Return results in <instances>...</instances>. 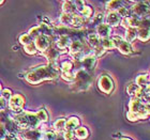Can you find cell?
<instances>
[{
    "label": "cell",
    "mask_w": 150,
    "mask_h": 140,
    "mask_svg": "<svg viewBox=\"0 0 150 140\" xmlns=\"http://www.w3.org/2000/svg\"><path fill=\"white\" fill-rule=\"evenodd\" d=\"M136 33H137V29L135 28H129L127 29V32H125V40L128 43L131 44V42L136 39Z\"/></svg>",
    "instance_id": "cell-26"
},
{
    "label": "cell",
    "mask_w": 150,
    "mask_h": 140,
    "mask_svg": "<svg viewBox=\"0 0 150 140\" xmlns=\"http://www.w3.org/2000/svg\"><path fill=\"white\" fill-rule=\"evenodd\" d=\"M85 23V18L83 16H79V15H74L72 16V23H71V25L74 27V28H78V27H81V25H84Z\"/></svg>",
    "instance_id": "cell-29"
},
{
    "label": "cell",
    "mask_w": 150,
    "mask_h": 140,
    "mask_svg": "<svg viewBox=\"0 0 150 140\" xmlns=\"http://www.w3.org/2000/svg\"><path fill=\"white\" fill-rule=\"evenodd\" d=\"M120 140H132L131 138H128V137H123V138H121Z\"/></svg>",
    "instance_id": "cell-51"
},
{
    "label": "cell",
    "mask_w": 150,
    "mask_h": 140,
    "mask_svg": "<svg viewBox=\"0 0 150 140\" xmlns=\"http://www.w3.org/2000/svg\"><path fill=\"white\" fill-rule=\"evenodd\" d=\"M141 88H138L136 84L133 82V84H130L127 87V93L129 94V95H131V96H133L134 97L135 95H136V93L138 92V90H139Z\"/></svg>",
    "instance_id": "cell-33"
},
{
    "label": "cell",
    "mask_w": 150,
    "mask_h": 140,
    "mask_svg": "<svg viewBox=\"0 0 150 140\" xmlns=\"http://www.w3.org/2000/svg\"><path fill=\"white\" fill-rule=\"evenodd\" d=\"M12 95H13L12 91L10 90V89H3V90L1 91V96H2L3 98H6V100H9Z\"/></svg>",
    "instance_id": "cell-46"
},
{
    "label": "cell",
    "mask_w": 150,
    "mask_h": 140,
    "mask_svg": "<svg viewBox=\"0 0 150 140\" xmlns=\"http://www.w3.org/2000/svg\"><path fill=\"white\" fill-rule=\"evenodd\" d=\"M72 16L71 14H67V13H62V15L60 16L59 18V22L61 24V26H64L67 27L68 25H71V23H72Z\"/></svg>",
    "instance_id": "cell-30"
},
{
    "label": "cell",
    "mask_w": 150,
    "mask_h": 140,
    "mask_svg": "<svg viewBox=\"0 0 150 140\" xmlns=\"http://www.w3.org/2000/svg\"><path fill=\"white\" fill-rule=\"evenodd\" d=\"M62 9H63V13L74 15L75 11H76L74 6V1H64L62 4Z\"/></svg>",
    "instance_id": "cell-24"
},
{
    "label": "cell",
    "mask_w": 150,
    "mask_h": 140,
    "mask_svg": "<svg viewBox=\"0 0 150 140\" xmlns=\"http://www.w3.org/2000/svg\"><path fill=\"white\" fill-rule=\"evenodd\" d=\"M19 137L23 140H42L43 133L40 129H24L19 132Z\"/></svg>",
    "instance_id": "cell-10"
},
{
    "label": "cell",
    "mask_w": 150,
    "mask_h": 140,
    "mask_svg": "<svg viewBox=\"0 0 150 140\" xmlns=\"http://www.w3.org/2000/svg\"><path fill=\"white\" fill-rule=\"evenodd\" d=\"M149 115V111H143V112H130L127 113V119L129 121H138V120H144Z\"/></svg>",
    "instance_id": "cell-19"
},
{
    "label": "cell",
    "mask_w": 150,
    "mask_h": 140,
    "mask_svg": "<svg viewBox=\"0 0 150 140\" xmlns=\"http://www.w3.org/2000/svg\"><path fill=\"white\" fill-rule=\"evenodd\" d=\"M3 3V0H0V4H2Z\"/></svg>",
    "instance_id": "cell-53"
},
{
    "label": "cell",
    "mask_w": 150,
    "mask_h": 140,
    "mask_svg": "<svg viewBox=\"0 0 150 140\" xmlns=\"http://www.w3.org/2000/svg\"><path fill=\"white\" fill-rule=\"evenodd\" d=\"M91 82H92V77L90 76L89 73H87L84 70H76L74 73V80H73V90L76 91H83L87 90L90 87Z\"/></svg>",
    "instance_id": "cell-3"
},
{
    "label": "cell",
    "mask_w": 150,
    "mask_h": 140,
    "mask_svg": "<svg viewBox=\"0 0 150 140\" xmlns=\"http://www.w3.org/2000/svg\"><path fill=\"white\" fill-rule=\"evenodd\" d=\"M131 11L133 12L134 16L138 18H143L146 17L149 14V2L145 1V2H137L132 6Z\"/></svg>",
    "instance_id": "cell-6"
},
{
    "label": "cell",
    "mask_w": 150,
    "mask_h": 140,
    "mask_svg": "<svg viewBox=\"0 0 150 140\" xmlns=\"http://www.w3.org/2000/svg\"><path fill=\"white\" fill-rule=\"evenodd\" d=\"M53 41H54L53 37L41 34L40 37H38L37 39L33 41V43H35L37 50H40L41 53H43V51H45L50 45H53Z\"/></svg>",
    "instance_id": "cell-8"
},
{
    "label": "cell",
    "mask_w": 150,
    "mask_h": 140,
    "mask_svg": "<svg viewBox=\"0 0 150 140\" xmlns=\"http://www.w3.org/2000/svg\"><path fill=\"white\" fill-rule=\"evenodd\" d=\"M6 127H4V123H3V118L0 117V140H2L3 138L6 136Z\"/></svg>",
    "instance_id": "cell-43"
},
{
    "label": "cell",
    "mask_w": 150,
    "mask_h": 140,
    "mask_svg": "<svg viewBox=\"0 0 150 140\" xmlns=\"http://www.w3.org/2000/svg\"><path fill=\"white\" fill-rule=\"evenodd\" d=\"M104 53H105V49H104L101 45H99V46L94 47V48H93V53H92V55H93L96 58H99V57L103 56Z\"/></svg>",
    "instance_id": "cell-41"
},
{
    "label": "cell",
    "mask_w": 150,
    "mask_h": 140,
    "mask_svg": "<svg viewBox=\"0 0 150 140\" xmlns=\"http://www.w3.org/2000/svg\"><path fill=\"white\" fill-rule=\"evenodd\" d=\"M73 62L72 61H63L61 63V71H62L63 74H70V73H73Z\"/></svg>",
    "instance_id": "cell-28"
},
{
    "label": "cell",
    "mask_w": 150,
    "mask_h": 140,
    "mask_svg": "<svg viewBox=\"0 0 150 140\" xmlns=\"http://www.w3.org/2000/svg\"><path fill=\"white\" fill-rule=\"evenodd\" d=\"M106 22L110 27H116V26L120 25L121 17L118 15L117 12H110L106 16Z\"/></svg>",
    "instance_id": "cell-16"
},
{
    "label": "cell",
    "mask_w": 150,
    "mask_h": 140,
    "mask_svg": "<svg viewBox=\"0 0 150 140\" xmlns=\"http://www.w3.org/2000/svg\"><path fill=\"white\" fill-rule=\"evenodd\" d=\"M81 121L77 117H71L68 120H66V125H64V131L74 132L77 127H79Z\"/></svg>",
    "instance_id": "cell-15"
},
{
    "label": "cell",
    "mask_w": 150,
    "mask_h": 140,
    "mask_svg": "<svg viewBox=\"0 0 150 140\" xmlns=\"http://www.w3.org/2000/svg\"><path fill=\"white\" fill-rule=\"evenodd\" d=\"M69 48H70V53H71V55L83 53L85 56H87L84 49H88V48H87V46H86V44L81 40H73L72 42H71V44H70Z\"/></svg>",
    "instance_id": "cell-12"
},
{
    "label": "cell",
    "mask_w": 150,
    "mask_h": 140,
    "mask_svg": "<svg viewBox=\"0 0 150 140\" xmlns=\"http://www.w3.org/2000/svg\"><path fill=\"white\" fill-rule=\"evenodd\" d=\"M2 140H16L15 136H12V135H6V137L3 138Z\"/></svg>",
    "instance_id": "cell-49"
},
{
    "label": "cell",
    "mask_w": 150,
    "mask_h": 140,
    "mask_svg": "<svg viewBox=\"0 0 150 140\" xmlns=\"http://www.w3.org/2000/svg\"><path fill=\"white\" fill-rule=\"evenodd\" d=\"M1 91H2V88H1V84H0V94H1Z\"/></svg>",
    "instance_id": "cell-52"
},
{
    "label": "cell",
    "mask_w": 150,
    "mask_h": 140,
    "mask_svg": "<svg viewBox=\"0 0 150 140\" xmlns=\"http://www.w3.org/2000/svg\"><path fill=\"white\" fill-rule=\"evenodd\" d=\"M32 42H33V40H32L31 37H29L27 33H24V34H22L21 37H19V43L22 44V45H24V46L32 43Z\"/></svg>",
    "instance_id": "cell-37"
},
{
    "label": "cell",
    "mask_w": 150,
    "mask_h": 140,
    "mask_svg": "<svg viewBox=\"0 0 150 140\" xmlns=\"http://www.w3.org/2000/svg\"><path fill=\"white\" fill-rule=\"evenodd\" d=\"M57 134L53 131H47L45 132L42 136V140H56Z\"/></svg>",
    "instance_id": "cell-39"
},
{
    "label": "cell",
    "mask_w": 150,
    "mask_h": 140,
    "mask_svg": "<svg viewBox=\"0 0 150 140\" xmlns=\"http://www.w3.org/2000/svg\"><path fill=\"white\" fill-rule=\"evenodd\" d=\"M3 118V123H4V127H6V134L8 135H18L21 132V128L18 127V125L16 124V122L10 117H2Z\"/></svg>",
    "instance_id": "cell-11"
},
{
    "label": "cell",
    "mask_w": 150,
    "mask_h": 140,
    "mask_svg": "<svg viewBox=\"0 0 150 140\" xmlns=\"http://www.w3.org/2000/svg\"><path fill=\"white\" fill-rule=\"evenodd\" d=\"M42 55H43L47 60H50V62H53V61H55V60L58 59V57L60 56V50L58 49L56 46L50 45V46L48 47L45 51L42 53Z\"/></svg>",
    "instance_id": "cell-13"
},
{
    "label": "cell",
    "mask_w": 150,
    "mask_h": 140,
    "mask_svg": "<svg viewBox=\"0 0 150 140\" xmlns=\"http://www.w3.org/2000/svg\"><path fill=\"white\" fill-rule=\"evenodd\" d=\"M74 6H75V9H76V11H78V12H81L86 4H85L84 1H79V0H77V1H74Z\"/></svg>",
    "instance_id": "cell-45"
},
{
    "label": "cell",
    "mask_w": 150,
    "mask_h": 140,
    "mask_svg": "<svg viewBox=\"0 0 150 140\" xmlns=\"http://www.w3.org/2000/svg\"><path fill=\"white\" fill-rule=\"evenodd\" d=\"M74 135H75V138H78V139L81 140H85L87 139L88 136H89V131L87 129V127L81 126V127H77L75 129Z\"/></svg>",
    "instance_id": "cell-21"
},
{
    "label": "cell",
    "mask_w": 150,
    "mask_h": 140,
    "mask_svg": "<svg viewBox=\"0 0 150 140\" xmlns=\"http://www.w3.org/2000/svg\"><path fill=\"white\" fill-rule=\"evenodd\" d=\"M138 88L144 89V88L149 87V75L148 74H141L138 75L134 82Z\"/></svg>",
    "instance_id": "cell-17"
},
{
    "label": "cell",
    "mask_w": 150,
    "mask_h": 140,
    "mask_svg": "<svg viewBox=\"0 0 150 140\" xmlns=\"http://www.w3.org/2000/svg\"><path fill=\"white\" fill-rule=\"evenodd\" d=\"M116 47H117V48L119 49V51H120L121 53H123V55H130V53H132L131 44L128 43V42L125 40H122Z\"/></svg>",
    "instance_id": "cell-20"
},
{
    "label": "cell",
    "mask_w": 150,
    "mask_h": 140,
    "mask_svg": "<svg viewBox=\"0 0 150 140\" xmlns=\"http://www.w3.org/2000/svg\"><path fill=\"white\" fill-rule=\"evenodd\" d=\"M8 106V102L6 98H3L2 96H0V111H3Z\"/></svg>",
    "instance_id": "cell-47"
},
{
    "label": "cell",
    "mask_w": 150,
    "mask_h": 140,
    "mask_svg": "<svg viewBox=\"0 0 150 140\" xmlns=\"http://www.w3.org/2000/svg\"><path fill=\"white\" fill-rule=\"evenodd\" d=\"M120 6H121V1H117V0H112L106 3V8L110 12H116Z\"/></svg>",
    "instance_id": "cell-31"
},
{
    "label": "cell",
    "mask_w": 150,
    "mask_h": 140,
    "mask_svg": "<svg viewBox=\"0 0 150 140\" xmlns=\"http://www.w3.org/2000/svg\"><path fill=\"white\" fill-rule=\"evenodd\" d=\"M72 40L68 35H59V37L56 41V46L58 49H66L67 47L70 46Z\"/></svg>",
    "instance_id": "cell-18"
},
{
    "label": "cell",
    "mask_w": 150,
    "mask_h": 140,
    "mask_svg": "<svg viewBox=\"0 0 150 140\" xmlns=\"http://www.w3.org/2000/svg\"><path fill=\"white\" fill-rule=\"evenodd\" d=\"M116 12L118 13V15L122 18H127V17H129V16H131L130 15V10L127 9L125 6H120Z\"/></svg>",
    "instance_id": "cell-36"
},
{
    "label": "cell",
    "mask_w": 150,
    "mask_h": 140,
    "mask_svg": "<svg viewBox=\"0 0 150 140\" xmlns=\"http://www.w3.org/2000/svg\"><path fill=\"white\" fill-rule=\"evenodd\" d=\"M64 125H66V119H58L55 123H54V128L55 131H57L58 133H61V132L64 131Z\"/></svg>",
    "instance_id": "cell-32"
},
{
    "label": "cell",
    "mask_w": 150,
    "mask_h": 140,
    "mask_svg": "<svg viewBox=\"0 0 150 140\" xmlns=\"http://www.w3.org/2000/svg\"><path fill=\"white\" fill-rule=\"evenodd\" d=\"M27 34L31 37L32 40L35 41L38 37H40V35H41V31H40V29H39V27H38V26H35V27H32V28L29 30Z\"/></svg>",
    "instance_id": "cell-35"
},
{
    "label": "cell",
    "mask_w": 150,
    "mask_h": 140,
    "mask_svg": "<svg viewBox=\"0 0 150 140\" xmlns=\"http://www.w3.org/2000/svg\"><path fill=\"white\" fill-rule=\"evenodd\" d=\"M87 41H88V44H89L92 48L99 46L101 43V39L99 37V35H98L97 33H91V34L88 35Z\"/></svg>",
    "instance_id": "cell-25"
},
{
    "label": "cell",
    "mask_w": 150,
    "mask_h": 140,
    "mask_svg": "<svg viewBox=\"0 0 150 140\" xmlns=\"http://www.w3.org/2000/svg\"><path fill=\"white\" fill-rule=\"evenodd\" d=\"M138 28L149 29V17H148V16L141 18V20H139V25H138Z\"/></svg>",
    "instance_id": "cell-42"
},
{
    "label": "cell",
    "mask_w": 150,
    "mask_h": 140,
    "mask_svg": "<svg viewBox=\"0 0 150 140\" xmlns=\"http://www.w3.org/2000/svg\"><path fill=\"white\" fill-rule=\"evenodd\" d=\"M62 137L64 140H75V135H74V132H71V131H64L63 133Z\"/></svg>",
    "instance_id": "cell-44"
},
{
    "label": "cell",
    "mask_w": 150,
    "mask_h": 140,
    "mask_svg": "<svg viewBox=\"0 0 150 140\" xmlns=\"http://www.w3.org/2000/svg\"><path fill=\"white\" fill-rule=\"evenodd\" d=\"M150 37L149 29L145 28H137V33H136V39L141 40L142 42H147Z\"/></svg>",
    "instance_id": "cell-22"
},
{
    "label": "cell",
    "mask_w": 150,
    "mask_h": 140,
    "mask_svg": "<svg viewBox=\"0 0 150 140\" xmlns=\"http://www.w3.org/2000/svg\"><path fill=\"white\" fill-rule=\"evenodd\" d=\"M25 105V98L21 94H14L9 98L8 102V107L10 108V110L19 113L23 111V107Z\"/></svg>",
    "instance_id": "cell-4"
},
{
    "label": "cell",
    "mask_w": 150,
    "mask_h": 140,
    "mask_svg": "<svg viewBox=\"0 0 150 140\" xmlns=\"http://www.w3.org/2000/svg\"><path fill=\"white\" fill-rule=\"evenodd\" d=\"M56 140H64V139H63V137H62V136H58V135H57V138H56Z\"/></svg>",
    "instance_id": "cell-50"
},
{
    "label": "cell",
    "mask_w": 150,
    "mask_h": 140,
    "mask_svg": "<svg viewBox=\"0 0 150 140\" xmlns=\"http://www.w3.org/2000/svg\"><path fill=\"white\" fill-rule=\"evenodd\" d=\"M35 115H37L38 119H39V121H40L41 123L46 122L47 120H48V115H47V112L45 109H40Z\"/></svg>",
    "instance_id": "cell-34"
},
{
    "label": "cell",
    "mask_w": 150,
    "mask_h": 140,
    "mask_svg": "<svg viewBox=\"0 0 150 140\" xmlns=\"http://www.w3.org/2000/svg\"><path fill=\"white\" fill-rule=\"evenodd\" d=\"M96 64H97V58L92 53H89L87 56L83 57V59L79 61L81 69L86 71L87 73L93 71L94 68H96Z\"/></svg>",
    "instance_id": "cell-7"
},
{
    "label": "cell",
    "mask_w": 150,
    "mask_h": 140,
    "mask_svg": "<svg viewBox=\"0 0 150 140\" xmlns=\"http://www.w3.org/2000/svg\"><path fill=\"white\" fill-rule=\"evenodd\" d=\"M81 13L84 18H89L92 15V8L89 6H85V8L83 9V11Z\"/></svg>",
    "instance_id": "cell-40"
},
{
    "label": "cell",
    "mask_w": 150,
    "mask_h": 140,
    "mask_svg": "<svg viewBox=\"0 0 150 140\" xmlns=\"http://www.w3.org/2000/svg\"><path fill=\"white\" fill-rule=\"evenodd\" d=\"M60 69L54 63L39 65L26 75V80L31 84H38L45 80H54L59 77Z\"/></svg>",
    "instance_id": "cell-1"
},
{
    "label": "cell",
    "mask_w": 150,
    "mask_h": 140,
    "mask_svg": "<svg viewBox=\"0 0 150 140\" xmlns=\"http://www.w3.org/2000/svg\"><path fill=\"white\" fill-rule=\"evenodd\" d=\"M98 87H99V89L103 93L110 94L114 90L115 84H114V81H112L110 76H108V75H102L99 78V80H98Z\"/></svg>",
    "instance_id": "cell-5"
},
{
    "label": "cell",
    "mask_w": 150,
    "mask_h": 140,
    "mask_svg": "<svg viewBox=\"0 0 150 140\" xmlns=\"http://www.w3.org/2000/svg\"><path fill=\"white\" fill-rule=\"evenodd\" d=\"M97 34L99 35L100 39H105V37H110V34L112 33V28L107 24L102 23L101 25L97 27Z\"/></svg>",
    "instance_id": "cell-14"
},
{
    "label": "cell",
    "mask_w": 150,
    "mask_h": 140,
    "mask_svg": "<svg viewBox=\"0 0 150 140\" xmlns=\"http://www.w3.org/2000/svg\"><path fill=\"white\" fill-rule=\"evenodd\" d=\"M102 20H103V14H98V15L93 18V20H92V22H93L96 25L99 26V25H101V24H102V23H101Z\"/></svg>",
    "instance_id": "cell-48"
},
{
    "label": "cell",
    "mask_w": 150,
    "mask_h": 140,
    "mask_svg": "<svg viewBox=\"0 0 150 140\" xmlns=\"http://www.w3.org/2000/svg\"><path fill=\"white\" fill-rule=\"evenodd\" d=\"M38 27H39V29H40L41 34L46 35V37H54L53 28H50V25H47V24H44V23H41V24L38 26Z\"/></svg>",
    "instance_id": "cell-23"
},
{
    "label": "cell",
    "mask_w": 150,
    "mask_h": 140,
    "mask_svg": "<svg viewBox=\"0 0 150 140\" xmlns=\"http://www.w3.org/2000/svg\"><path fill=\"white\" fill-rule=\"evenodd\" d=\"M100 45L103 47L105 50L115 48V44H114V42H112V37H105V39H102V40H101Z\"/></svg>",
    "instance_id": "cell-27"
},
{
    "label": "cell",
    "mask_w": 150,
    "mask_h": 140,
    "mask_svg": "<svg viewBox=\"0 0 150 140\" xmlns=\"http://www.w3.org/2000/svg\"><path fill=\"white\" fill-rule=\"evenodd\" d=\"M129 111L130 112H143L149 111V104H143L141 100L136 97H132L129 103Z\"/></svg>",
    "instance_id": "cell-9"
},
{
    "label": "cell",
    "mask_w": 150,
    "mask_h": 140,
    "mask_svg": "<svg viewBox=\"0 0 150 140\" xmlns=\"http://www.w3.org/2000/svg\"><path fill=\"white\" fill-rule=\"evenodd\" d=\"M24 49H25V51L28 53V55H35V53H38V50H37V48H35V45L33 42L28 44V45H26V46H24Z\"/></svg>",
    "instance_id": "cell-38"
},
{
    "label": "cell",
    "mask_w": 150,
    "mask_h": 140,
    "mask_svg": "<svg viewBox=\"0 0 150 140\" xmlns=\"http://www.w3.org/2000/svg\"><path fill=\"white\" fill-rule=\"evenodd\" d=\"M13 120L16 122L21 129H35L40 126L41 122L39 121L37 115L29 111H22L16 113Z\"/></svg>",
    "instance_id": "cell-2"
}]
</instances>
